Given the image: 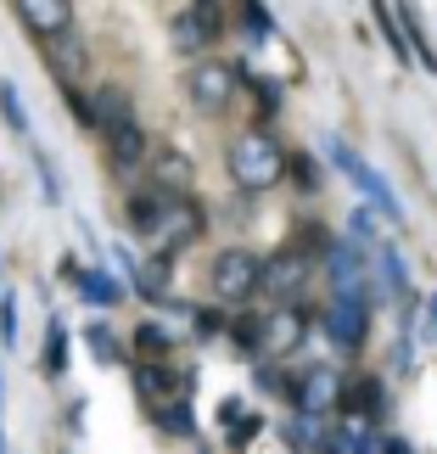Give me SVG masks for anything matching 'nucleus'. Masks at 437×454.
<instances>
[{"label":"nucleus","instance_id":"f257e3e1","mask_svg":"<svg viewBox=\"0 0 437 454\" xmlns=\"http://www.w3.org/2000/svg\"><path fill=\"white\" fill-rule=\"evenodd\" d=\"M230 174H236L241 191L264 197V191H275V185L286 180V146L275 141V135H264V129L236 135V146H230Z\"/></svg>","mask_w":437,"mask_h":454},{"label":"nucleus","instance_id":"f03ea898","mask_svg":"<svg viewBox=\"0 0 437 454\" xmlns=\"http://www.w3.org/2000/svg\"><path fill=\"white\" fill-rule=\"evenodd\" d=\"M207 231V214H202V202L191 197V191H168V202H163V214H157V224L146 231V241L157 253H185V247H197Z\"/></svg>","mask_w":437,"mask_h":454},{"label":"nucleus","instance_id":"7ed1b4c3","mask_svg":"<svg viewBox=\"0 0 437 454\" xmlns=\"http://www.w3.org/2000/svg\"><path fill=\"white\" fill-rule=\"evenodd\" d=\"M325 157H331V163H337V168L347 174V180H354V191L364 197V207H376V214H387V219L404 224V202H398V191H393L387 180H381V168H371V163H364V157H359L354 146H347V141H337V135L325 141Z\"/></svg>","mask_w":437,"mask_h":454},{"label":"nucleus","instance_id":"20e7f679","mask_svg":"<svg viewBox=\"0 0 437 454\" xmlns=\"http://www.w3.org/2000/svg\"><path fill=\"white\" fill-rule=\"evenodd\" d=\"M207 281H214L219 303H247L253 292H264V258L253 247H224L214 264H207Z\"/></svg>","mask_w":437,"mask_h":454},{"label":"nucleus","instance_id":"39448f33","mask_svg":"<svg viewBox=\"0 0 437 454\" xmlns=\"http://www.w3.org/2000/svg\"><path fill=\"white\" fill-rule=\"evenodd\" d=\"M342 398H347V381L337 364H308L292 381V415H303V421H325Z\"/></svg>","mask_w":437,"mask_h":454},{"label":"nucleus","instance_id":"423d86ee","mask_svg":"<svg viewBox=\"0 0 437 454\" xmlns=\"http://www.w3.org/2000/svg\"><path fill=\"white\" fill-rule=\"evenodd\" d=\"M185 90L197 101V113H224L236 101V90H241V74H236V62H224V57H202L191 67Z\"/></svg>","mask_w":437,"mask_h":454},{"label":"nucleus","instance_id":"0eeeda50","mask_svg":"<svg viewBox=\"0 0 437 454\" xmlns=\"http://www.w3.org/2000/svg\"><path fill=\"white\" fill-rule=\"evenodd\" d=\"M308 337V314L297 303H275L264 320H258V359H292Z\"/></svg>","mask_w":437,"mask_h":454},{"label":"nucleus","instance_id":"6e6552de","mask_svg":"<svg viewBox=\"0 0 437 454\" xmlns=\"http://www.w3.org/2000/svg\"><path fill=\"white\" fill-rule=\"evenodd\" d=\"M325 281H331V298H364V281H371V258H364L354 241H331L325 247Z\"/></svg>","mask_w":437,"mask_h":454},{"label":"nucleus","instance_id":"1a4fd4ad","mask_svg":"<svg viewBox=\"0 0 437 454\" xmlns=\"http://www.w3.org/2000/svg\"><path fill=\"white\" fill-rule=\"evenodd\" d=\"M308 270H314V258L303 247H281V253H269L264 258V292L275 303H297V292L308 286Z\"/></svg>","mask_w":437,"mask_h":454},{"label":"nucleus","instance_id":"9d476101","mask_svg":"<svg viewBox=\"0 0 437 454\" xmlns=\"http://www.w3.org/2000/svg\"><path fill=\"white\" fill-rule=\"evenodd\" d=\"M325 337L342 354L364 348V337H371V298H331L325 303Z\"/></svg>","mask_w":437,"mask_h":454},{"label":"nucleus","instance_id":"9b49d317","mask_svg":"<svg viewBox=\"0 0 437 454\" xmlns=\"http://www.w3.org/2000/svg\"><path fill=\"white\" fill-rule=\"evenodd\" d=\"M17 6V23H23L34 40H62L74 28V0H12Z\"/></svg>","mask_w":437,"mask_h":454},{"label":"nucleus","instance_id":"f8f14e48","mask_svg":"<svg viewBox=\"0 0 437 454\" xmlns=\"http://www.w3.org/2000/svg\"><path fill=\"white\" fill-rule=\"evenodd\" d=\"M135 124V96L124 90V84H101V90L90 96V129L101 135V141H113L118 129Z\"/></svg>","mask_w":437,"mask_h":454},{"label":"nucleus","instance_id":"ddd939ff","mask_svg":"<svg viewBox=\"0 0 437 454\" xmlns=\"http://www.w3.org/2000/svg\"><path fill=\"white\" fill-rule=\"evenodd\" d=\"M146 168H152V180L146 185H157V191H191V157L185 152H174V146H157V152H146Z\"/></svg>","mask_w":437,"mask_h":454},{"label":"nucleus","instance_id":"4468645a","mask_svg":"<svg viewBox=\"0 0 437 454\" xmlns=\"http://www.w3.org/2000/svg\"><path fill=\"white\" fill-rule=\"evenodd\" d=\"M129 281H135V292H141L146 303H168L174 298V258L168 253H152L146 264H135Z\"/></svg>","mask_w":437,"mask_h":454},{"label":"nucleus","instance_id":"2eb2a0df","mask_svg":"<svg viewBox=\"0 0 437 454\" xmlns=\"http://www.w3.org/2000/svg\"><path fill=\"white\" fill-rule=\"evenodd\" d=\"M219 432H224L236 449H247L258 432H264V415H253L241 398H224V404H219Z\"/></svg>","mask_w":437,"mask_h":454},{"label":"nucleus","instance_id":"dca6fc26","mask_svg":"<svg viewBox=\"0 0 437 454\" xmlns=\"http://www.w3.org/2000/svg\"><path fill=\"white\" fill-rule=\"evenodd\" d=\"M337 454H376L381 449V438H376V427L364 421V415H347V421H337V432L325 438Z\"/></svg>","mask_w":437,"mask_h":454},{"label":"nucleus","instance_id":"f3484780","mask_svg":"<svg viewBox=\"0 0 437 454\" xmlns=\"http://www.w3.org/2000/svg\"><path fill=\"white\" fill-rule=\"evenodd\" d=\"M347 415H364V421L371 427H381V415H387V387H381L376 376H364V381H354V387H347Z\"/></svg>","mask_w":437,"mask_h":454},{"label":"nucleus","instance_id":"a211bd4d","mask_svg":"<svg viewBox=\"0 0 437 454\" xmlns=\"http://www.w3.org/2000/svg\"><path fill=\"white\" fill-rule=\"evenodd\" d=\"M163 202H168V191H157V185H141L135 197L124 202V224L135 236H146L152 224H157V214H163Z\"/></svg>","mask_w":437,"mask_h":454},{"label":"nucleus","instance_id":"6ab92c4d","mask_svg":"<svg viewBox=\"0 0 437 454\" xmlns=\"http://www.w3.org/2000/svg\"><path fill=\"white\" fill-rule=\"evenodd\" d=\"M74 292H79L90 309H113L118 298H124V286H118L107 270H79V275H74Z\"/></svg>","mask_w":437,"mask_h":454},{"label":"nucleus","instance_id":"aec40b11","mask_svg":"<svg viewBox=\"0 0 437 454\" xmlns=\"http://www.w3.org/2000/svg\"><path fill=\"white\" fill-rule=\"evenodd\" d=\"M371 258H376V270H381V286H387V298H404V292H410V264H404V253L381 241Z\"/></svg>","mask_w":437,"mask_h":454},{"label":"nucleus","instance_id":"412c9836","mask_svg":"<svg viewBox=\"0 0 437 454\" xmlns=\"http://www.w3.org/2000/svg\"><path fill=\"white\" fill-rule=\"evenodd\" d=\"M371 17H376V28H381V40H387V51L398 62H410L415 51H410V40H404V23L393 17V0H371Z\"/></svg>","mask_w":437,"mask_h":454},{"label":"nucleus","instance_id":"4be33fe9","mask_svg":"<svg viewBox=\"0 0 437 454\" xmlns=\"http://www.w3.org/2000/svg\"><path fill=\"white\" fill-rule=\"evenodd\" d=\"M157 427H163L168 438H197V421H191V398H168V404H157Z\"/></svg>","mask_w":437,"mask_h":454},{"label":"nucleus","instance_id":"5701e85b","mask_svg":"<svg viewBox=\"0 0 437 454\" xmlns=\"http://www.w3.org/2000/svg\"><path fill=\"white\" fill-rule=\"evenodd\" d=\"M135 354H141V359H163V354H174V337L157 320H141V325H135Z\"/></svg>","mask_w":437,"mask_h":454},{"label":"nucleus","instance_id":"b1692460","mask_svg":"<svg viewBox=\"0 0 437 454\" xmlns=\"http://www.w3.org/2000/svg\"><path fill=\"white\" fill-rule=\"evenodd\" d=\"M45 376H67V331H62V320L45 325Z\"/></svg>","mask_w":437,"mask_h":454},{"label":"nucleus","instance_id":"393cba45","mask_svg":"<svg viewBox=\"0 0 437 454\" xmlns=\"http://www.w3.org/2000/svg\"><path fill=\"white\" fill-rule=\"evenodd\" d=\"M286 174H292V180H297V191H303V197H314V191H320V180H325V174H320V163H314L308 152H297V157H286Z\"/></svg>","mask_w":437,"mask_h":454},{"label":"nucleus","instance_id":"a878e982","mask_svg":"<svg viewBox=\"0 0 437 454\" xmlns=\"http://www.w3.org/2000/svg\"><path fill=\"white\" fill-rule=\"evenodd\" d=\"M0 113H6V124H12L17 135H28V113H23V96H17L12 79H0Z\"/></svg>","mask_w":437,"mask_h":454},{"label":"nucleus","instance_id":"bb28decb","mask_svg":"<svg viewBox=\"0 0 437 454\" xmlns=\"http://www.w3.org/2000/svg\"><path fill=\"white\" fill-rule=\"evenodd\" d=\"M84 342H90V354H96L101 364H118V337H113V331L101 325V320H96V325H84Z\"/></svg>","mask_w":437,"mask_h":454},{"label":"nucleus","instance_id":"cd10ccee","mask_svg":"<svg viewBox=\"0 0 437 454\" xmlns=\"http://www.w3.org/2000/svg\"><path fill=\"white\" fill-rule=\"evenodd\" d=\"M241 17H247V34H253V40H269V34H275V17H269L264 0H241Z\"/></svg>","mask_w":437,"mask_h":454},{"label":"nucleus","instance_id":"c85d7f7f","mask_svg":"<svg viewBox=\"0 0 437 454\" xmlns=\"http://www.w3.org/2000/svg\"><path fill=\"white\" fill-rule=\"evenodd\" d=\"M253 96H258V113L275 118L281 113V84H269V79H253Z\"/></svg>","mask_w":437,"mask_h":454},{"label":"nucleus","instance_id":"c756f323","mask_svg":"<svg viewBox=\"0 0 437 454\" xmlns=\"http://www.w3.org/2000/svg\"><path fill=\"white\" fill-rule=\"evenodd\" d=\"M191 320H197V337H219V331H230V325H224V314H214V309H197Z\"/></svg>","mask_w":437,"mask_h":454},{"label":"nucleus","instance_id":"7c9ffc66","mask_svg":"<svg viewBox=\"0 0 437 454\" xmlns=\"http://www.w3.org/2000/svg\"><path fill=\"white\" fill-rule=\"evenodd\" d=\"M0 342H17V303L0 298Z\"/></svg>","mask_w":437,"mask_h":454},{"label":"nucleus","instance_id":"2f4dec72","mask_svg":"<svg viewBox=\"0 0 437 454\" xmlns=\"http://www.w3.org/2000/svg\"><path fill=\"white\" fill-rule=\"evenodd\" d=\"M421 314H426V337H437V292L421 303Z\"/></svg>","mask_w":437,"mask_h":454},{"label":"nucleus","instance_id":"473e14b6","mask_svg":"<svg viewBox=\"0 0 437 454\" xmlns=\"http://www.w3.org/2000/svg\"><path fill=\"white\" fill-rule=\"evenodd\" d=\"M376 454H415V449H410L404 438H381V449H376Z\"/></svg>","mask_w":437,"mask_h":454},{"label":"nucleus","instance_id":"72a5a7b5","mask_svg":"<svg viewBox=\"0 0 437 454\" xmlns=\"http://www.w3.org/2000/svg\"><path fill=\"white\" fill-rule=\"evenodd\" d=\"M314 454H337V449H331V443H325V449H314Z\"/></svg>","mask_w":437,"mask_h":454}]
</instances>
